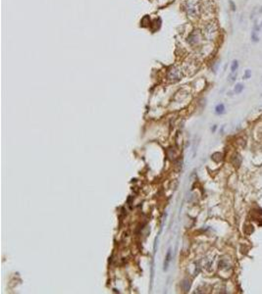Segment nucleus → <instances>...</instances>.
Masks as SVG:
<instances>
[{
  "label": "nucleus",
  "mask_w": 262,
  "mask_h": 294,
  "mask_svg": "<svg viewBox=\"0 0 262 294\" xmlns=\"http://www.w3.org/2000/svg\"><path fill=\"white\" fill-rule=\"evenodd\" d=\"M238 68V62L237 60H234V61H233L232 65H231V71H232V73H236V72H237Z\"/></svg>",
  "instance_id": "obj_6"
},
{
  "label": "nucleus",
  "mask_w": 262,
  "mask_h": 294,
  "mask_svg": "<svg viewBox=\"0 0 262 294\" xmlns=\"http://www.w3.org/2000/svg\"><path fill=\"white\" fill-rule=\"evenodd\" d=\"M181 76H182L181 71H180V69H178V68H173V69L169 72V78L171 79L178 81V79L181 78Z\"/></svg>",
  "instance_id": "obj_3"
},
{
  "label": "nucleus",
  "mask_w": 262,
  "mask_h": 294,
  "mask_svg": "<svg viewBox=\"0 0 262 294\" xmlns=\"http://www.w3.org/2000/svg\"><path fill=\"white\" fill-rule=\"evenodd\" d=\"M216 32H217V28L214 23H208L207 25L204 26L205 36L209 38V39H213L215 34H216Z\"/></svg>",
  "instance_id": "obj_1"
},
{
  "label": "nucleus",
  "mask_w": 262,
  "mask_h": 294,
  "mask_svg": "<svg viewBox=\"0 0 262 294\" xmlns=\"http://www.w3.org/2000/svg\"><path fill=\"white\" fill-rule=\"evenodd\" d=\"M230 4H231L232 5V10H236V6H235V4H234V3H233V1H230Z\"/></svg>",
  "instance_id": "obj_11"
},
{
  "label": "nucleus",
  "mask_w": 262,
  "mask_h": 294,
  "mask_svg": "<svg viewBox=\"0 0 262 294\" xmlns=\"http://www.w3.org/2000/svg\"><path fill=\"white\" fill-rule=\"evenodd\" d=\"M250 76H251V71H250V70H246V73H244V75H243V79L249 78Z\"/></svg>",
  "instance_id": "obj_9"
},
{
  "label": "nucleus",
  "mask_w": 262,
  "mask_h": 294,
  "mask_svg": "<svg viewBox=\"0 0 262 294\" xmlns=\"http://www.w3.org/2000/svg\"><path fill=\"white\" fill-rule=\"evenodd\" d=\"M215 112H216V114H218V115L223 114L224 112H225V106H224V104L217 105L216 108H215Z\"/></svg>",
  "instance_id": "obj_5"
},
{
  "label": "nucleus",
  "mask_w": 262,
  "mask_h": 294,
  "mask_svg": "<svg viewBox=\"0 0 262 294\" xmlns=\"http://www.w3.org/2000/svg\"><path fill=\"white\" fill-rule=\"evenodd\" d=\"M184 6H185V11H187V13L188 15H190V16H195L197 14L196 5L193 1H187L184 4Z\"/></svg>",
  "instance_id": "obj_2"
},
{
  "label": "nucleus",
  "mask_w": 262,
  "mask_h": 294,
  "mask_svg": "<svg viewBox=\"0 0 262 294\" xmlns=\"http://www.w3.org/2000/svg\"><path fill=\"white\" fill-rule=\"evenodd\" d=\"M188 42L190 44H195L198 42V35H197V34H195V32L191 34L188 38Z\"/></svg>",
  "instance_id": "obj_4"
},
{
  "label": "nucleus",
  "mask_w": 262,
  "mask_h": 294,
  "mask_svg": "<svg viewBox=\"0 0 262 294\" xmlns=\"http://www.w3.org/2000/svg\"><path fill=\"white\" fill-rule=\"evenodd\" d=\"M171 261V250L169 249L168 250V252H167V256H166V262L164 263V269L165 270H167V267H168V264H169V262Z\"/></svg>",
  "instance_id": "obj_7"
},
{
  "label": "nucleus",
  "mask_w": 262,
  "mask_h": 294,
  "mask_svg": "<svg viewBox=\"0 0 262 294\" xmlns=\"http://www.w3.org/2000/svg\"><path fill=\"white\" fill-rule=\"evenodd\" d=\"M252 40L258 41V37H257V35H256V31H253L252 32Z\"/></svg>",
  "instance_id": "obj_10"
},
{
  "label": "nucleus",
  "mask_w": 262,
  "mask_h": 294,
  "mask_svg": "<svg viewBox=\"0 0 262 294\" xmlns=\"http://www.w3.org/2000/svg\"><path fill=\"white\" fill-rule=\"evenodd\" d=\"M243 90V84L238 83V84L235 86V92H236V93H241Z\"/></svg>",
  "instance_id": "obj_8"
}]
</instances>
